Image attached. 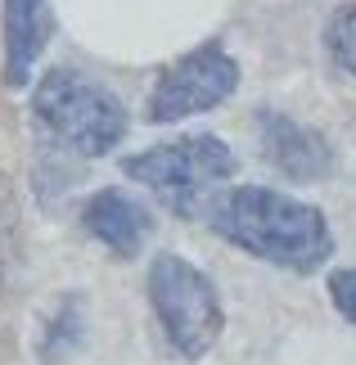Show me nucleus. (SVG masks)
<instances>
[{"mask_svg":"<svg viewBox=\"0 0 356 365\" xmlns=\"http://www.w3.org/2000/svg\"><path fill=\"white\" fill-rule=\"evenodd\" d=\"M198 217L217 240L293 275H311L334 257V235L320 207L266 185L217 190L198 207Z\"/></svg>","mask_w":356,"mask_h":365,"instance_id":"1","label":"nucleus"},{"mask_svg":"<svg viewBox=\"0 0 356 365\" xmlns=\"http://www.w3.org/2000/svg\"><path fill=\"white\" fill-rule=\"evenodd\" d=\"M32 118L59 149L77 158H104L126 135V108L104 81L77 68H50L32 91Z\"/></svg>","mask_w":356,"mask_h":365,"instance_id":"2","label":"nucleus"},{"mask_svg":"<svg viewBox=\"0 0 356 365\" xmlns=\"http://www.w3.org/2000/svg\"><path fill=\"white\" fill-rule=\"evenodd\" d=\"M122 172L126 180L158 194L176 217H198V207L235 176V153L221 135L203 131V135H180L167 140V145L140 149L122 163Z\"/></svg>","mask_w":356,"mask_h":365,"instance_id":"3","label":"nucleus"},{"mask_svg":"<svg viewBox=\"0 0 356 365\" xmlns=\"http://www.w3.org/2000/svg\"><path fill=\"white\" fill-rule=\"evenodd\" d=\"M149 307L180 361H203L225 329L221 293L180 252H158L149 266Z\"/></svg>","mask_w":356,"mask_h":365,"instance_id":"4","label":"nucleus"},{"mask_svg":"<svg viewBox=\"0 0 356 365\" xmlns=\"http://www.w3.org/2000/svg\"><path fill=\"white\" fill-rule=\"evenodd\" d=\"M235 91H239V59L225 46L208 41V46L180 54L172 68L158 73V81H153V91H149L145 118L153 126L185 122V118H198V113L221 108Z\"/></svg>","mask_w":356,"mask_h":365,"instance_id":"5","label":"nucleus"},{"mask_svg":"<svg viewBox=\"0 0 356 365\" xmlns=\"http://www.w3.org/2000/svg\"><path fill=\"white\" fill-rule=\"evenodd\" d=\"M258 145L262 158L275 167L284 180H297V185H311V180H325L334 172V145L325 140L316 126L297 122L289 113H258Z\"/></svg>","mask_w":356,"mask_h":365,"instance_id":"6","label":"nucleus"},{"mask_svg":"<svg viewBox=\"0 0 356 365\" xmlns=\"http://www.w3.org/2000/svg\"><path fill=\"white\" fill-rule=\"evenodd\" d=\"M50 36H54L50 0H0V41H5L0 77H5L9 91H23L32 81Z\"/></svg>","mask_w":356,"mask_h":365,"instance_id":"7","label":"nucleus"},{"mask_svg":"<svg viewBox=\"0 0 356 365\" xmlns=\"http://www.w3.org/2000/svg\"><path fill=\"white\" fill-rule=\"evenodd\" d=\"M81 226L91 240H99L113 257H136L145 240L153 235V212L140 199L122 190H95L81 203Z\"/></svg>","mask_w":356,"mask_h":365,"instance_id":"8","label":"nucleus"},{"mask_svg":"<svg viewBox=\"0 0 356 365\" xmlns=\"http://www.w3.org/2000/svg\"><path fill=\"white\" fill-rule=\"evenodd\" d=\"M81 339H86V298H81V293H68V298L54 307V316L46 320V329H41V361L46 365L68 361L81 347Z\"/></svg>","mask_w":356,"mask_h":365,"instance_id":"9","label":"nucleus"},{"mask_svg":"<svg viewBox=\"0 0 356 365\" xmlns=\"http://www.w3.org/2000/svg\"><path fill=\"white\" fill-rule=\"evenodd\" d=\"M325 54L343 77L356 81V0H343L325 23Z\"/></svg>","mask_w":356,"mask_h":365,"instance_id":"10","label":"nucleus"},{"mask_svg":"<svg viewBox=\"0 0 356 365\" xmlns=\"http://www.w3.org/2000/svg\"><path fill=\"white\" fill-rule=\"evenodd\" d=\"M14 262H19V194L0 172V271H9Z\"/></svg>","mask_w":356,"mask_h":365,"instance_id":"11","label":"nucleus"},{"mask_svg":"<svg viewBox=\"0 0 356 365\" xmlns=\"http://www.w3.org/2000/svg\"><path fill=\"white\" fill-rule=\"evenodd\" d=\"M330 302L338 307V316L356 325V266H343V271L330 275Z\"/></svg>","mask_w":356,"mask_h":365,"instance_id":"12","label":"nucleus"}]
</instances>
